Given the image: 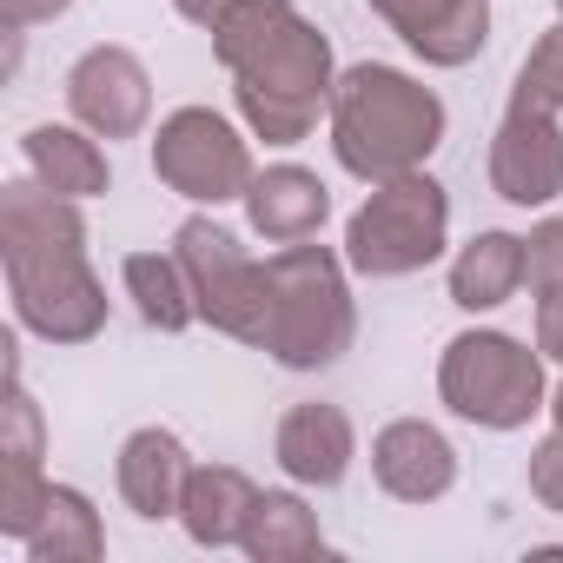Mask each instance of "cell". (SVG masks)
I'll use <instances>...</instances> for the list:
<instances>
[{
	"label": "cell",
	"mask_w": 563,
	"mask_h": 563,
	"mask_svg": "<svg viewBox=\"0 0 563 563\" xmlns=\"http://www.w3.org/2000/svg\"><path fill=\"white\" fill-rule=\"evenodd\" d=\"M206 34L219 67L232 74V107L252 140L299 146L319 126V113H332V87H339L332 41L292 0H232Z\"/></svg>",
	"instance_id": "obj_1"
},
{
	"label": "cell",
	"mask_w": 563,
	"mask_h": 563,
	"mask_svg": "<svg viewBox=\"0 0 563 563\" xmlns=\"http://www.w3.org/2000/svg\"><path fill=\"white\" fill-rule=\"evenodd\" d=\"M0 265L21 332L47 345H87L107 332V286L87 265V219L80 199L27 179L0 186Z\"/></svg>",
	"instance_id": "obj_2"
},
{
	"label": "cell",
	"mask_w": 563,
	"mask_h": 563,
	"mask_svg": "<svg viewBox=\"0 0 563 563\" xmlns=\"http://www.w3.org/2000/svg\"><path fill=\"white\" fill-rule=\"evenodd\" d=\"M444 146V100L411 80L405 67L358 60L332 87V153L352 179L378 186L398 173H418Z\"/></svg>",
	"instance_id": "obj_3"
},
{
	"label": "cell",
	"mask_w": 563,
	"mask_h": 563,
	"mask_svg": "<svg viewBox=\"0 0 563 563\" xmlns=\"http://www.w3.org/2000/svg\"><path fill=\"white\" fill-rule=\"evenodd\" d=\"M345 252L332 245H278L265 258L272 278V319H265V358L286 372H325L352 352L358 339V306H352V278Z\"/></svg>",
	"instance_id": "obj_4"
},
{
	"label": "cell",
	"mask_w": 563,
	"mask_h": 563,
	"mask_svg": "<svg viewBox=\"0 0 563 563\" xmlns=\"http://www.w3.org/2000/svg\"><path fill=\"white\" fill-rule=\"evenodd\" d=\"M438 398L451 418H464L477 431H523L537 411H550L543 352H530L510 332L471 325L438 358Z\"/></svg>",
	"instance_id": "obj_5"
},
{
	"label": "cell",
	"mask_w": 563,
	"mask_h": 563,
	"mask_svg": "<svg viewBox=\"0 0 563 563\" xmlns=\"http://www.w3.org/2000/svg\"><path fill=\"white\" fill-rule=\"evenodd\" d=\"M444 239H451V192L418 166L378 179L365 206L345 219V265L358 278H411L431 258H444Z\"/></svg>",
	"instance_id": "obj_6"
},
{
	"label": "cell",
	"mask_w": 563,
	"mask_h": 563,
	"mask_svg": "<svg viewBox=\"0 0 563 563\" xmlns=\"http://www.w3.org/2000/svg\"><path fill=\"white\" fill-rule=\"evenodd\" d=\"M173 252L192 278L199 319L239 345H265V319H272V278L265 265L239 245V232H225L219 219H186L173 232Z\"/></svg>",
	"instance_id": "obj_7"
},
{
	"label": "cell",
	"mask_w": 563,
	"mask_h": 563,
	"mask_svg": "<svg viewBox=\"0 0 563 563\" xmlns=\"http://www.w3.org/2000/svg\"><path fill=\"white\" fill-rule=\"evenodd\" d=\"M252 173H258V166H252L245 133H239L225 113H212V107H179V113H166L159 133H153V179L173 186V192L192 199V206L245 199Z\"/></svg>",
	"instance_id": "obj_8"
},
{
	"label": "cell",
	"mask_w": 563,
	"mask_h": 563,
	"mask_svg": "<svg viewBox=\"0 0 563 563\" xmlns=\"http://www.w3.org/2000/svg\"><path fill=\"white\" fill-rule=\"evenodd\" d=\"M67 113L100 140H133L153 120V74L133 47H87L67 67Z\"/></svg>",
	"instance_id": "obj_9"
},
{
	"label": "cell",
	"mask_w": 563,
	"mask_h": 563,
	"mask_svg": "<svg viewBox=\"0 0 563 563\" xmlns=\"http://www.w3.org/2000/svg\"><path fill=\"white\" fill-rule=\"evenodd\" d=\"M490 192L504 206H550L563 192V126L550 107H523L510 100L497 133H490Z\"/></svg>",
	"instance_id": "obj_10"
},
{
	"label": "cell",
	"mask_w": 563,
	"mask_h": 563,
	"mask_svg": "<svg viewBox=\"0 0 563 563\" xmlns=\"http://www.w3.org/2000/svg\"><path fill=\"white\" fill-rule=\"evenodd\" d=\"M365 8L424 67H471L490 47V0H365Z\"/></svg>",
	"instance_id": "obj_11"
},
{
	"label": "cell",
	"mask_w": 563,
	"mask_h": 563,
	"mask_svg": "<svg viewBox=\"0 0 563 563\" xmlns=\"http://www.w3.org/2000/svg\"><path fill=\"white\" fill-rule=\"evenodd\" d=\"M372 477L385 497L398 504H438L451 484H457V451L438 424L424 418H391L378 438H372Z\"/></svg>",
	"instance_id": "obj_12"
},
{
	"label": "cell",
	"mask_w": 563,
	"mask_h": 563,
	"mask_svg": "<svg viewBox=\"0 0 563 563\" xmlns=\"http://www.w3.org/2000/svg\"><path fill=\"white\" fill-rule=\"evenodd\" d=\"M272 457H278V471H286L292 484L332 490V484H345V471H352V457H358V431H352V418H345L339 405L306 398V405H292L286 418H278Z\"/></svg>",
	"instance_id": "obj_13"
},
{
	"label": "cell",
	"mask_w": 563,
	"mask_h": 563,
	"mask_svg": "<svg viewBox=\"0 0 563 563\" xmlns=\"http://www.w3.org/2000/svg\"><path fill=\"white\" fill-rule=\"evenodd\" d=\"M245 219L265 245H299V239H319L325 219H332V192L312 166H292L278 159L265 173H252L245 186Z\"/></svg>",
	"instance_id": "obj_14"
},
{
	"label": "cell",
	"mask_w": 563,
	"mask_h": 563,
	"mask_svg": "<svg viewBox=\"0 0 563 563\" xmlns=\"http://www.w3.org/2000/svg\"><path fill=\"white\" fill-rule=\"evenodd\" d=\"M186 477H192V457H186L179 431H166V424H140V431L120 444L113 484H120V497H126L133 517H146V523L179 517V504H186Z\"/></svg>",
	"instance_id": "obj_15"
},
{
	"label": "cell",
	"mask_w": 563,
	"mask_h": 563,
	"mask_svg": "<svg viewBox=\"0 0 563 563\" xmlns=\"http://www.w3.org/2000/svg\"><path fill=\"white\" fill-rule=\"evenodd\" d=\"M21 159H27V173L41 179V186H54V192H67V199H100L107 186H113V166H107V153H100V133H87L80 120L74 126H27V140H21Z\"/></svg>",
	"instance_id": "obj_16"
},
{
	"label": "cell",
	"mask_w": 563,
	"mask_h": 563,
	"mask_svg": "<svg viewBox=\"0 0 563 563\" xmlns=\"http://www.w3.org/2000/svg\"><path fill=\"white\" fill-rule=\"evenodd\" d=\"M252 504H258V484H252L239 464H192L179 523H186V537H192L199 550H225V543L245 537Z\"/></svg>",
	"instance_id": "obj_17"
},
{
	"label": "cell",
	"mask_w": 563,
	"mask_h": 563,
	"mask_svg": "<svg viewBox=\"0 0 563 563\" xmlns=\"http://www.w3.org/2000/svg\"><path fill=\"white\" fill-rule=\"evenodd\" d=\"M523 286V239L517 232H477L451 258V306L457 312H497Z\"/></svg>",
	"instance_id": "obj_18"
},
{
	"label": "cell",
	"mask_w": 563,
	"mask_h": 563,
	"mask_svg": "<svg viewBox=\"0 0 563 563\" xmlns=\"http://www.w3.org/2000/svg\"><path fill=\"white\" fill-rule=\"evenodd\" d=\"M239 550L252 563H306L325 550V530H319V510L299 497V490H258L252 504V523L239 537Z\"/></svg>",
	"instance_id": "obj_19"
},
{
	"label": "cell",
	"mask_w": 563,
	"mask_h": 563,
	"mask_svg": "<svg viewBox=\"0 0 563 563\" xmlns=\"http://www.w3.org/2000/svg\"><path fill=\"white\" fill-rule=\"evenodd\" d=\"M120 278H126V299H133V312L153 325V332H186L192 319H199V299H192V278H186V265H179V252H133L126 265H120Z\"/></svg>",
	"instance_id": "obj_20"
},
{
	"label": "cell",
	"mask_w": 563,
	"mask_h": 563,
	"mask_svg": "<svg viewBox=\"0 0 563 563\" xmlns=\"http://www.w3.org/2000/svg\"><path fill=\"white\" fill-rule=\"evenodd\" d=\"M27 556H34V563H100V556H107V523H100L93 497L74 490V484H54L47 517H41L34 537H27Z\"/></svg>",
	"instance_id": "obj_21"
},
{
	"label": "cell",
	"mask_w": 563,
	"mask_h": 563,
	"mask_svg": "<svg viewBox=\"0 0 563 563\" xmlns=\"http://www.w3.org/2000/svg\"><path fill=\"white\" fill-rule=\"evenodd\" d=\"M47 497H54V477L27 457H0V537H34V523L47 517Z\"/></svg>",
	"instance_id": "obj_22"
},
{
	"label": "cell",
	"mask_w": 563,
	"mask_h": 563,
	"mask_svg": "<svg viewBox=\"0 0 563 563\" xmlns=\"http://www.w3.org/2000/svg\"><path fill=\"white\" fill-rule=\"evenodd\" d=\"M510 100L563 113V27H550V34H543V41H537V47L523 54L517 80H510Z\"/></svg>",
	"instance_id": "obj_23"
},
{
	"label": "cell",
	"mask_w": 563,
	"mask_h": 563,
	"mask_svg": "<svg viewBox=\"0 0 563 563\" xmlns=\"http://www.w3.org/2000/svg\"><path fill=\"white\" fill-rule=\"evenodd\" d=\"M523 286L530 292H556L563 286V212L530 225V239H523Z\"/></svg>",
	"instance_id": "obj_24"
},
{
	"label": "cell",
	"mask_w": 563,
	"mask_h": 563,
	"mask_svg": "<svg viewBox=\"0 0 563 563\" xmlns=\"http://www.w3.org/2000/svg\"><path fill=\"white\" fill-rule=\"evenodd\" d=\"M530 497L563 517V424L550 438H537V451H530Z\"/></svg>",
	"instance_id": "obj_25"
},
{
	"label": "cell",
	"mask_w": 563,
	"mask_h": 563,
	"mask_svg": "<svg viewBox=\"0 0 563 563\" xmlns=\"http://www.w3.org/2000/svg\"><path fill=\"white\" fill-rule=\"evenodd\" d=\"M537 352L550 365H563V286L556 292H537Z\"/></svg>",
	"instance_id": "obj_26"
},
{
	"label": "cell",
	"mask_w": 563,
	"mask_h": 563,
	"mask_svg": "<svg viewBox=\"0 0 563 563\" xmlns=\"http://www.w3.org/2000/svg\"><path fill=\"white\" fill-rule=\"evenodd\" d=\"M67 8H74V0H0V14H8L14 34H27V27H41V21H60Z\"/></svg>",
	"instance_id": "obj_27"
},
{
	"label": "cell",
	"mask_w": 563,
	"mask_h": 563,
	"mask_svg": "<svg viewBox=\"0 0 563 563\" xmlns=\"http://www.w3.org/2000/svg\"><path fill=\"white\" fill-rule=\"evenodd\" d=\"M173 8H179V14H186L192 27H212V21H219V14L232 8V0H173Z\"/></svg>",
	"instance_id": "obj_28"
},
{
	"label": "cell",
	"mask_w": 563,
	"mask_h": 563,
	"mask_svg": "<svg viewBox=\"0 0 563 563\" xmlns=\"http://www.w3.org/2000/svg\"><path fill=\"white\" fill-rule=\"evenodd\" d=\"M550 418H556V424H563V385H556V391H550Z\"/></svg>",
	"instance_id": "obj_29"
},
{
	"label": "cell",
	"mask_w": 563,
	"mask_h": 563,
	"mask_svg": "<svg viewBox=\"0 0 563 563\" xmlns=\"http://www.w3.org/2000/svg\"><path fill=\"white\" fill-rule=\"evenodd\" d=\"M556 14H563V0H556Z\"/></svg>",
	"instance_id": "obj_30"
}]
</instances>
